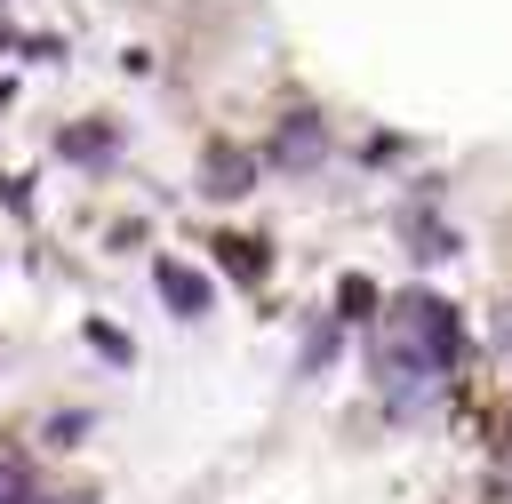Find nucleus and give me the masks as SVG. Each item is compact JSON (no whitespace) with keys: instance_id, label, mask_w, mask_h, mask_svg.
Returning a JSON list of instances; mask_svg holds the SVG:
<instances>
[{"instance_id":"7","label":"nucleus","mask_w":512,"mask_h":504,"mask_svg":"<svg viewBox=\"0 0 512 504\" xmlns=\"http://www.w3.org/2000/svg\"><path fill=\"white\" fill-rule=\"evenodd\" d=\"M336 320H376V280L368 272H344L336 280Z\"/></svg>"},{"instance_id":"8","label":"nucleus","mask_w":512,"mask_h":504,"mask_svg":"<svg viewBox=\"0 0 512 504\" xmlns=\"http://www.w3.org/2000/svg\"><path fill=\"white\" fill-rule=\"evenodd\" d=\"M56 152H64V160H104V152H112V128H64Z\"/></svg>"},{"instance_id":"9","label":"nucleus","mask_w":512,"mask_h":504,"mask_svg":"<svg viewBox=\"0 0 512 504\" xmlns=\"http://www.w3.org/2000/svg\"><path fill=\"white\" fill-rule=\"evenodd\" d=\"M0 504H32V472H24V456H8V448H0Z\"/></svg>"},{"instance_id":"11","label":"nucleus","mask_w":512,"mask_h":504,"mask_svg":"<svg viewBox=\"0 0 512 504\" xmlns=\"http://www.w3.org/2000/svg\"><path fill=\"white\" fill-rule=\"evenodd\" d=\"M336 344H344V328H336V320H328V328H312V344H304V376H312V368H328V360H336Z\"/></svg>"},{"instance_id":"4","label":"nucleus","mask_w":512,"mask_h":504,"mask_svg":"<svg viewBox=\"0 0 512 504\" xmlns=\"http://www.w3.org/2000/svg\"><path fill=\"white\" fill-rule=\"evenodd\" d=\"M248 184H256V160H248L240 144H208V192H216V200H240Z\"/></svg>"},{"instance_id":"12","label":"nucleus","mask_w":512,"mask_h":504,"mask_svg":"<svg viewBox=\"0 0 512 504\" xmlns=\"http://www.w3.org/2000/svg\"><path fill=\"white\" fill-rule=\"evenodd\" d=\"M80 432H88V416H56V424H48V440H56V448H72Z\"/></svg>"},{"instance_id":"3","label":"nucleus","mask_w":512,"mask_h":504,"mask_svg":"<svg viewBox=\"0 0 512 504\" xmlns=\"http://www.w3.org/2000/svg\"><path fill=\"white\" fill-rule=\"evenodd\" d=\"M320 152H328V120H320V112H288L280 136H272V160H280V168H312Z\"/></svg>"},{"instance_id":"2","label":"nucleus","mask_w":512,"mask_h":504,"mask_svg":"<svg viewBox=\"0 0 512 504\" xmlns=\"http://www.w3.org/2000/svg\"><path fill=\"white\" fill-rule=\"evenodd\" d=\"M152 288H160V304H168L176 320H200V312L216 304L208 272H192V264H176V256H160V264H152Z\"/></svg>"},{"instance_id":"10","label":"nucleus","mask_w":512,"mask_h":504,"mask_svg":"<svg viewBox=\"0 0 512 504\" xmlns=\"http://www.w3.org/2000/svg\"><path fill=\"white\" fill-rule=\"evenodd\" d=\"M88 344H96V352H104V360H120V368H128V360H136V344H128V336H120V328H104V320H88Z\"/></svg>"},{"instance_id":"6","label":"nucleus","mask_w":512,"mask_h":504,"mask_svg":"<svg viewBox=\"0 0 512 504\" xmlns=\"http://www.w3.org/2000/svg\"><path fill=\"white\" fill-rule=\"evenodd\" d=\"M216 256H224V272H232V280H264V272H272L264 240H216Z\"/></svg>"},{"instance_id":"1","label":"nucleus","mask_w":512,"mask_h":504,"mask_svg":"<svg viewBox=\"0 0 512 504\" xmlns=\"http://www.w3.org/2000/svg\"><path fill=\"white\" fill-rule=\"evenodd\" d=\"M456 360H464V320H456V304H440L432 288H400V296L384 304V328H376V376L392 384V408L408 416V408H424L432 392H448Z\"/></svg>"},{"instance_id":"5","label":"nucleus","mask_w":512,"mask_h":504,"mask_svg":"<svg viewBox=\"0 0 512 504\" xmlns=\"http://www.w3.org/2000/svg\"><path fill=\"white\" fill-rule=\"evenodd\" d=\"M400 232H408V248H416L424 264H440V256H456V232H448V224H432L424 208H408V216H400Z\"/></svg>"}]
</instances>
